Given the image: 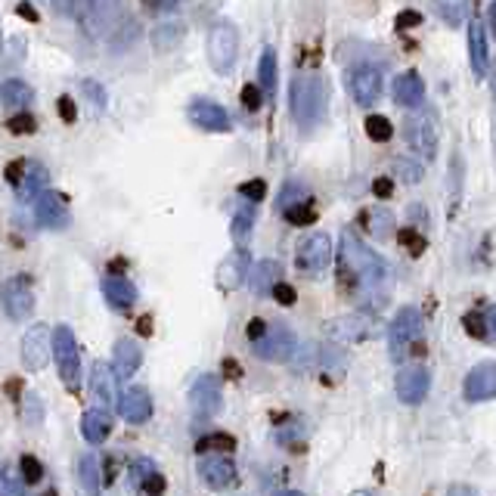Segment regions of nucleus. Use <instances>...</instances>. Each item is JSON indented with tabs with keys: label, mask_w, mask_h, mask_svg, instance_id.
I'll list each match as a JSON object with an SVG mask.
<instances>
[{
	"label": "nucleus",
	"mask_w": 496,
	"mask_h": 496,
	"mask_svg": "<svg viewBox=\"0 0 496 496\" xmlns=\"http://www.w3.org/2000/svg\"><path fill=\"white\" fill-rule=\"evenodd\" d=\"M288 103H292V118L301 128H317L326 118V106H329V87L326 78L317 72H301L292 81V93H288Z\"/></svg>",
	"instance_id": "obj_2"
},
{
	"label": "nucleus",
	"mask_w": 496,
	"mask_h": 496,
	"mask_svg": "<svg viewBox=\"0 0 496 496\" xmlns=\"http://www.w3.org/2000/svg\"><path fill=\"white\" fill-rule=\"evenodd\" d=\"M19 468H22L25 484H37V481L43 478V466L35 460V456H22V460H19Z\"/></svg>",
	"instance_id": "obj_41"
},
{
	"label": "nucleus",
	"mask_w": 496,
	"mask_h": 496,
	"mask_svg": "<svg viewBox=\"0 0 496 496\" xmlns=\"http://www.w3.org/2000/svg\"><path fill=\"white\" fill-rule=\"evenodd\" d=\"M338 267H342V279L354 286L366 301H379L385 304L388 286H391V267L382 255L363 246V240L354 230L342 233V248H338Z\"/></svg>",
	"instance_id": "obj_1"
},
{
	"label": "nucleus",
	"mask_w": 496,
	"mask_h": 496,
	"mask_svg": "<svg viewBox=\"0 0 496 496\" xmlns=\"http://www.w3.org/2000/svg\"><path fill=\"white\" fill-rule=\"evenodd\" d=\"M416 25H422V12L416 10H406L398 16V28H416Z\"/></svg>",
	"instance_id": "obj_52"
},
{
	"label": "nucleus",
	"mask_w": 496,
	"mask_h": 496,
	"mask_svg": "<svg viewBox=\"0 0 496 496\" xmlns=\"http://www.w3.org/2000/svg\"><path fill=\"white\" fill-rule=\"evenodd\" d=\"M199 478L209 487H215V491H227V487L240 484L236 462L227 453H202V460H199Z\"/></svg>",
	"instance_id": "obj_12"
},
{
	"label": "nucleus",
	"mask_w": 496,
	"mask_h": 496,
	"mask_svg": "<svg viewBox=\"0 0 496 496\" xmlns=\"http://www.w3.org/2000/svg\"><path fill=\"white\" fill-rule=\"evenodd\" d=\"M50 326L43 323H35L28 326V332H25L22 338V363L31 369V373H41V369H47L50 357H53V342H50Z\"/></svg>",
	"instance_id": "obj_11"
},
{
	"label": "nucleus",
	"mask_w": 496,
	"mask_h": 496,
	"mask_svg": "<svg viewBox=\"0 0 496 496\" xmlns=\"http://www.w3.org/2000/svg\"><path fill=\"white\" fill-rule=\"evenodd\" d=\"M248 286H251V292L257 295V298H267L270 295V288L279 282V276H282V264L279 261H273V257H264V261H257L255 267H248Z\"/></svg>",
	"instance_id": "obj_24"
},
{
	"label": "nucleus",
	"mask_w": 496,
	"mask_h": 496,
	"mask_svg": "<svg viewBox=\"0 0 496 496\" xmlns=\"http://www.w3.org/2000/svg\"><path fill=\"white\" fill-rule=\"evenodd\" d=\"M0 53H4V31H0Z\"/></svg>",
	"instance_id": "obj_61"
},
{
	"label": "nucleus",
	"mask_w": 496,
	"mask_h": 496,
	"mask_svg": "<svg viewBox=\"0 0 496 496\" xmlns=\"http://www.w3.org/2000/svg\"><path fill=\"white\" fill-rule=\"evenodd\" d=\"M140 332H143V335H149V332H153V317H143L140 319Z\"/></svg>",
	"instance_id": "obj_59"
},
{
	"label": "nucleus",
	"mask_w": 496,
	"mask_h": 496,
	"mask_svg": "<svg viewBox=\"0 0 496 496\" xmlns=\"http://www.w3.org/2000/svg\"><path fill=\"white\" fill-rule=\"evenodd\" d=\"M103 295L115 311H130L137 304V286L122 273H109L103 279Z\"/></svg>",
	"instance_id": "obj_22"
},
{
	"label": "nucleus",
	"mask_w": 496,
	"mask_h": 496,
	"mask_svg": "<svg viewBox=\"0 0 496 496\" xmlns=\"http://www.w3.org/2000/svg\"><path fill=\"white\" fill-rule=\"evenodd\" d=\"M153 472H155V462L153 460H134L128 466V478L134 481L137 487H140L143 478H146V475H153Z\"/></svg>",
	"instance_id": "obj_44"
},
{
	"label": "nucleus",
	"mask_w": 496,
	"mask_h": 496,
	"mask_svg": "<svg viewBox=\"0 0 496 496\" xmlns=\"http://www.w3.org/2000/svg\"><path fill=\"white\" fill-rule=\"evenodd\" d=\"M149 10H153V12H174V10H177V0H153V4H149Z\"/></svg>",
	"instance_id": "obj_57"
},
{
	"label": "nucleus",
	"mask_w": 496,
	"mask_h": 496,
	"mask_svg": "<svg viewBox=\"0 0 496 496\" xmlns=\"http://www.w3.org/2000/svg\"><path fill=\"white\" fill-rule=\"evenodd\" d=\"M47 184H50L47 168H43L41 161H25V171H22V177H19L16 190H19V196L22 199H35L37 193L47 190Z\"/></svg>",
	"instance_id": "obj_27"
},
{
	"label": "nucleus",
	"mask_w": 496,
	"mask_h": 496,
	"mask_svg": "<svg viewBox=\"0 0 496 496\" xmlns=\"http://www.w3.org/2000/svg\"><path fill=\"white\" fill-rule=\"evenodd\" d=\"M422 338V313L416 307H400L394 313L391 326H388V348H391V360L400 363Z\"/></svg>",
	"instance_id": "obj_4"
},
{
	"label": "nucleus",
	"mask_w": 496,
	"mask_h": 496,
	"mask_svg": "<svg viewBox=\"0 0 496 496\" xmlns=\"http://www.w3.org/2000/svg\"><path fill=\"white\" fill-rule=\"evenodd\" d=\"M323 329H326V335L335 338V342L357 344V342H366V338L375 332V326H373V317H366V313H354V317H335V319H329Z\"/></svg>",
	"instance_id": "obj_13"
},
{
	"label": "nucleus",
	"mask_w": 496,
	"mask_h": 496,
	"mask_svg": "<svg viewBox=\"0 0 496 496\" xmlns=\"http://www.w3.org/2000/svg\"><path fill=\"white\" fill-rule=\"evenodd\" d=\"M435 12L450 25V28H460L466 22V0H431Z\"/></svg>",
	"instance_id": "obj_35"
},
{
	"label": "nucleus",
	"mask_w": 496,
	"mask_h": 496,
	"mask_svg": "<svg viewBox=\"0 0 496 496\" xmlns=\"http://www.w3.org/2000/svg\"><path fill=\"white\" fill-rule=\"evenodd\" d=\"M78 475H81V484H84L87 491L91 493L99 491V462H97V456L93 453H84L78 460Z\"/></svg>",
	"instance_id": "obj_38"
},
{
	"label": "nucleus",
	"mask_w": 496,
	"mask_h": 496,
	"mask_svg": "<svg viewBox=\"0 0 496 496\" xmlns=\"http://www.w3.org/2000/svg\"><path fill=\"white\" fill-rule=\"evenodd\" d=\"M468 62H472L475 78H487V72H491V50H487V31L481 22L468 25Z\"/></svg>",
	"instance_id": "obj_21"
},
{
	"label": "nucleus",
	"mask_w": 496,
	"mask_h": 496,
	"mask_svg": "<svg viewBox=\"0 0 496 496\" xmlns=\"http://www.w3.org/2000/svg\"><path fill=\"white\" fill-rule=\"evenodd\" d=\"M236 53H240V31H236L233 22L221 19V22L211 25L209 31V62L217 75H227L236 62Z\"/></svg>",
	"instance_id": "obj_7"
},
{
	"label": "nucleus",
	"mask_w": 496,
	"mask_h": 496,
	"mask_svg": "<svg viewBox=\"0 0 496 496\" xmlns=\"http://www.w3.org/2000/svg\"><path fill=\"white\" fill-rule=\"evenodd\" d=\"M462 391H466V400H472V404H491L496 398V366L491 360L478 363V366H472V373L466 375V385H462Z\"/></svg>",
	"instance_id": "obj_17"
},
{
	"label": "nucleus",
	"mask_w": 496,
	"mask_h": 496,
	"mask_svg": "<svg viewBox=\"0 0 496 496\" xmlns=\"http://www.w3.org/2000/svg\"><path fill=\"white\" fill-rule=\"evenodd\" d=\"M143 363V348L137 338H118L115 344V357H112V373L115 379H128L140 369Z\"/></svg>",
	"instance_id": "obj_20"
},
{
	"label": "nucleus",
	"mask_w": 496,
	"mask_h": 496,
	"mask_svg": "<svg viewBox=\"0 0 496 496\" xmlns=\"http://www.w3.org/2000/svg\"><path fill=\"white\" fill-rule=\"evenodd\" d=\"M248 342L257 360H267V363H286V360H292L295 350H298V335H295L288 323H267V319H264L261 329H257Z\"/></svg>",
	"instance_id": "obj_3"
},
{
	"label": "nucleus",
	"mask_w": 496,
	"mask_h": 496,
	"mask_svg": "<svg viewBox=\"0 0 496 496\" xmlns=\"http://www.w3.org/2000/svg\"><path fill=\"white\" fill-rule=\"evenodd\" d=\"M410 143L425 155V159H435L437 155V128L431 118H413L410 122Z\"/></svg>",
	"instance_id": "obj_26"
},
{
	"label": "nucleus",
	"mask_w": 496,
	"mask_h": 496,
	"mask_svg": "<svg viewBox=\"0 0 496 496\" xmlns=\"http://www.w3.org/2000/svg\"><path fill=\"white\" fill-rule=\"evenodd\" d=\"M242 106H246L248 112H257L264 106V97H261V87L255 84H246L242 87Z\"/></svg>",
	"instance_id": "obj_46"
},
{
	"label": "nucleus",
	"mask_w": 496,
	"mask_h": 496,
	"mask_svg": "<svg viewBox=\"0 0 496 496\" xmlns=\"http://www.w3.org/2000/svg\"><path fill=\"white\" fill-rule=\"evenodd\" d=\"M366 137L375 143H388L394 137V124L385 115H369L366 118Z\"/></svg>",
	"instance_id": "obj_40"
},
{
	"label": "nucleus",
	"mask_w": 496,
	"mask_h": 496,
	"mask_svg": "<svg viewBox=\"0 0 496 496\" xmlns=\"http://www.w3.org/2000/svg\"><path fill=\"white\" fill-rule=\"evenodd\" d=\"M81 87H84V93L93 99V106H99V109H103V106H106V91H103V87H99L97 81H91V78L81 81Z\"/></svg>",
	"instance_id": "obj_50"
},
{
	"label": "nucleus",
	"mask_w": 496,
	"mask_h": 496,
	"mask_svg": "<svg viewBox=\"0 0 496 496\" xmlns=\"http://www.w3.org/2000/svg\"><path fill=\"white\" fill-rule=\"evenodd\" d=\"M140 491L143 493H165V478L159 475V468H155L153 475H146V478H143Z\"/></svg>",
	"instance_id": "obj_51"
},
{
	"label": "nucleus",
	"mask_w": 496,
	"mask_h": 496,
	"mask_svg": "<svg viewBox=\"0 0 496 496\" xmlns=\"http://www.w3.org/2000/svg\"><path fill=\"white\" fill-rule=\"evenodd\" d=\"M91 391H93V398L103 404V410L115 406V400H118V394H115V373H112V366L106 360H97L91 366Z\"/></svg>",
	"instance_id": "obj_23"
},
{
	"label": "nucleus",
	"mask_w": 496,
	"mask_h": 496,
	"mask_svg": "<svg viewBox=\"0 0 496 496\" xmlns=\"http://www.w3.org/2000/svg\"><path fill=\"white\" fill-rule=\"evenodd\" d=\"M184 35H186V28L180 22L159 25V28H153V47L159 50V53H171V50L184 41Z\"/></svg>",
	"instance_id": "obj_30"
},
{
	"label": "nucleus",
	"mask_w": 496,
	"mask_h": 496,
	"mask_svg": "<svg viewBox=\"0 0 496 496\" xmlns=\"http://www.w3.org/2000/svg\"><path fill=\"white\" fill-rule=\"evenodd\" d=\"M224 373H227V379H242V369L236 360H224Z\"/></svg>",
	"instance_id": "obj_58"
},
{
	"label": "nucleus",
	"mask_w": 496,
	"mask_h": 496,
	"mask_svg": "<svg viewBox=\"0 0 496 496\" xmlns=\"http://www.w3.org/2000/svg\"><path fill=\"white\" fill-rule=\"evenodd\" d=\"M118 413H122V419H128L130 425H143L153 419V398H149V391L143 385H130L124 388L122 394H118Z\"/></svg>",
	"instance_id": "obj_16"
},
{
	"label": "nucleus",
	"mask_w": 496,
	"mask_h": 496,
	"mask_svg": "<svg viewBox=\"0 0 496 496\" xmlns=\"http://www.w3.org/2000/svg\"><path fill=\"white\" fill-rule=\"evenodd\" d=\"M400 242L410 248V255H422V251H425V236L419 233L416 227H404V230H400Z\"/></svg>",
	"instance_id": "obj_43"
},
{
	"label": "nucleus",
	"mask_w": 496,
	"mask_h": 496,
	"mask_svg": "<svg viewBox=\"0 0 496 496\" xmlns=\"http://www.w3.org/2000/svg\"><path fill=\"white\" fill-rule=\"evenodd\" d=\"M190 406L196 419H211L221 413L224 394H221V379L217 375H199L190 388Z\"/></svg>",
	"instance_id": "obj_10"
},
{
	"label": "nucleus",
	"mask_w": 496,
	"mask_h": 496,
	"mask_svg": "<svg viewBox=\"0 0 496 496\" xmlns=\"http://www.w3.org/2000/svg\"><path fill=\"white\" fill-rule=\"evenodd\" d=\"M270 295H273V298L276 301H279V304L282 307H292L295 304V301H298V292H295V288L292 286H288V282H276V286L273 288H270Z\"/></svg>",
	"instance_id": "obj_45"
},
{
	"label": "nucleus",
	"mask_w": 496,
	"mask_h": 496,
	"mask_svg": "<svg viewBox=\"0 0 496 496\" xmlns=\"http://www.w3.org/2000/svg\"><path fill=\"white\" fill-rule=\"evenodd\" d=\"M81 435L87 437L91 444H103L106 437L112 435V419L106 410H87L81 416Z\"/></svg>",
	"instance_id": "obj_28"
},
{
	"label": "nucleus",
	"mask_w": 496,
	"mask_h": 496,
	"mask_svg": "<svg viewBox=\"0 0 496 496\" xmlns=\"http://www.w3.org/2000/svg\"><path fill=\"white\" fill-rule=\"evenodd\" d=\"M332 257H335V251H332L329 236L311 233L307 240H301L298 251H295V267H298V273L307 276V279H319V276L329 270Z\"/></svg>",
	"instance_id": "obj_6"
},
{
	"label": "nucleus",
	"mask_w": 496,
	"mask_h": 496,
	"mask_svg": "<svg viewBox=\"0 0 496 496\" xmlns=\"http://www.w3.org/2000/svg\"><path fill=\"white\" fill-rule=\"evenodd\" d=\"M298 202H311V190H307V184H301L298 177H292L282 184L279 196H276V209L286 211L288 205H298Z\"/></svg>",
	"instance_id": "obj_32"
},
{
	"label": "nucleus",
	"mask_w": 496,
	"mask_h": 496,
	"mask_svg": "<svg viewBox=\"0 0 496 496\" xmlns=\"http://www.w3.org/2000/svg\"><path fill=\"white\" fill-rule=\"evenodd\" d=\"M19 12H22V16H28V19H37V12L31 10V6H19Z\"/></svg>",
	"instance_id": "obj_60"
},
{
	"label": "nucleus",
	"mask_w": 496,
	"mask_h": 496,
	"mask_svg": "<svg viewBox=\"0 0 496 496\" xmlns=\"http://www.w3.org/2000/svg\"><path fill=\"white\" fill-rule=\"evenodd\" d=\"M348 91L350 97H354L357 106H375L382 97V72L375 66H369V62H360V66L348 68Z\"/></svg>",
	"instance_id": "obj_9"
},
{
	"label": "nucleus",
	"mask_w": 496,
	"mask_h": 496,
	"mask_svg": "<svg viewBox=\"0 0 496 496\" xmlns=\"http://www.w3.org/2000/svg\"><path fill=\"white\" fill-rule=\"evenodd\" d=\"M251 267V255L246 248H236L230 251L227 257L221 261V267H217V286L224 288V292H233V288H240L242 282H246V273Z\"/></svg>",
	"instance_id": "obj_19"
},
{
	"label": "nucleus",
	"mask_w": 496,
	"mask_h": 496,
	"mask_svg": "<svg viewBox=\"0 0 496 496\" xmlns=\"http://www.w3.org/2000/svg\"><path fill=\"white\" fill-rule=\"evenodd\" d=\"M31 99H35V91L22 78H10L0 84V103L10 106V109H25Z\"/></svg>",
	"instance_id": "obj_29"
},
{
	"label": "nucleus",
	"mask_w": 496,
	"mask_h": 496,
	"mask_svg": "<svg viewBox=\"0 0 496 496\" xmlns=\"http://www.w3.org/2000/svg\"><path fill=\"white\" fill-rule=\"evenodd\" d=\"M25 487L22 484H16V481H10L6 475H0V493H10V496H19L22 493Z\"/></svg>",
	"instance_id": "obj_55"
},
{
	"label": "nucleus",
	"mask_w": 496,
	"mask_h": 496,
	"mask_svg": "<svg viewBox=\"0 0 496 496\" xmlns=\"http://www.w3.org/2000/svg\"><path fill=\"white\" fill-rule=\"evenodd\" d=\"M398 174L406 180V184H419V180H422V168L413 165L410 159H398Z\"/></svg>",
	"instance_id": "obj_48"
},
{
	"label": "nucleus",
	"mask_w": 496,
	"mask_h": 496,
	"mask_svg": "<svg viewBox=\"0 0 496 496\" xmlns=\"http://www.w3.org/2000/svg\"><path fill=\"white\" fill-rule=\"evenodd\" d=\"M59 115H62V122H68V124H72L75 118H78V112H75V99H72V97H59Z\"/></svg>",
	"instance_id": "obj_53"
},
{
	"label": "nucleus",
	"mask_w": 496,
	"mask_h": 496,
	"mask_svg": "<svg viewBox=\"0 0 496 496\" xmlns=\"http://www.w3.org/2000/svg\"><path fill=\"white\" fill-rule=\"evenodd\" d=\"M425 99V81L419 78V72H404L394 81V103L404 106V109H416Z\"/></svg>",
	"instance_id": "obj_25"
},
{
	"label": "nucleus",
	"mask_w": 496,
	"mask_h": 496,
	"mask_svg": "<svg viewBox=\"0 0 496 496\" xmlns=\"http://www.w3.org/2000/svg\"><path fill=\"white\" fill-rule=\"evenodd\" d=\"M394 388H398L400 404L419 406L425 400V394H429V388H431V373L425 366H404L398 373Z\"/></svg>",
	"instance_id": "obj_14"
},
{
	"label": "nucleus",
	"mask_w": 496,
	"mask_h": 496,
	"mask_svg": "<svg viewBox=\"0 0 496 496\" xmlns=\"http://www.w3.org/2000/svg\"><path fill=\"white\" fill-rule=\"evenodd\" d=\"M394 224H398V221H394V215L385 209V205H379V209L369 211V230H373L375 240H391Z\"/></svg>",
	"instance_id": "obj_37"
},
{
	"label": "nucleus",
	"mask_w": 496,
	"mask_h": 496,
	"mask_svg": "<svg viewBox=\"0 0 496 496\" xmlns=\"http://www.w3.org/2000/svg\"><path fill=\"white\" fill-rule=\"evenodd\" d=\"M282 217H286L288 224H295V227H311V224L317 221V211H313L311 202H298V205H288V209L282 211Z\"/></svg>",
	"instance_id": "obj_39"
},
{
	"label": "nucleus",
	"mask_w": 496,
	"mask_h": 496,
	"mask_svg": "<svg viewBox=\"0 0 496 496\" xmlns=\"http://www.w3.org/2000/svg\"><path fill=\"white\" fill-rule=\"evenodd\" d=\"M37 202H35V217L43 230H66L72 215H68V205L59 193H37Z\"/></svg>",
	"instance_id": "obj_15"
},
{
	"label": "nucleus",
	"mask_w": 496,
	"mask_h": 496,
	"mask_svg": "<svg viewBox=\"0 0 496 496\" xmlns=\"http://www.w3.org/2000/svg\"><path fill=\"white\" fill-rule=\"evenodd\" d=\"M373 190H375V196H379V199H388V196L394 193V184H391L388 177H379V180L373 184Z\"/></svg>",
	"instance_id": "obj_54"
},
{
	"label": "nucleus",
	"mask_w": 496,
	"mask_h": 496,
	"mask_svg": "<svg viewBox=\"0 0 496 496\" xmlns=\"http://www.w3.org/2000/svg\"><path fill=\"white\" fill-rule=\"evenodd\" d=\"M53 357H56V366H59V375L66 382L68 391H78L81 388V350H78V338L68 326H56L53 335Z\"/></svg>",
	"instance_id": "obj_5"
},
{
	"label": "nucleus",
	"mask_w": 496,
	"mask_h": 496,
	"mask_svg": "<svg viewBox=\"0 0 496 496\" xmlns=\"http://www.w3.org/2000/svg\"><path fill=\"white\" fill-rule=\"evenodd\" d=\"M6 128H10L12 134H31V130H35V118H31V115H16V118H10V122H6Z\"/></svg>",
	"instance_id": "obj_49"
},
{
	"label": "nucleus",
	"mask_w": 496,
	"mask_h": 496,
	"mask_svg": "<svg viewBox=\"0 0 496 496\" xmlns=\"http://www.w3.org/2000/svg\"><path fill=\"white\" fill-rule=\"evenodd\" d=\"M22 171H25V161H12V165L6 168V180H10V184L16 186L19 177H22Z\"/></svg>",
	"instance_id": "obj_56"
},
{
	"label": "nucleus",
	"mask_w": 496,
	"mask_h": 496,
	"mask_svg": "<svg viewBox=\"0 0 496 496\" xmlns=\"http://www.w3.org/2000/svg\"><path fill=\"white\" fill-rule=\"evenodd\" d=\"M43 416V406H41V398L37 394H25V419H28L31 425H37Z\"/></svg>",
	"instance_id": "obj_47"
},
{
	"label": "nucleus",
	"mask_w": 496,
	"mask_h": 496,
	"mask_svg": "<svg viewBox=\"0 0 496 496\" xmlns=\"http://www.w3.org/2000/svg\"><path fill=\"white\" fill-rule=\"evenodd\" d=\"M236 450V437L227 435V431H215V435H205L196 441V453H230Z\"/></svg>",
	"instance_id": "obj_34"
},
{
	"label": "nucleus",
	"mask_w": 496,
	"mask_h": 496,
	"mask_svg": "<svg viewBox=\"0 0 496 496\" xmlns=\"http://www.w3.org/2000/svg\"><path fill=\"white\" fill-rule=\"evenodd\" d=\"M186 115H190V122L196 124V128L211 130V134H227L230 130L227 109L217 106V103H211V99H196V103H190Z\"/></svg>",
	"instance_id": "obj_18"
},
{
	"label": "nucleus",
	"mask_w": 496,
	"mask_h": 496,
	"mask_svg": "<svg viewBox=\"0 0 496 496\" xmlns=\"http://www.w3.org/2000/svg\"><path fill=\"white\" fill-rule=\"evenodd\" d=\"M276 47H264L261 62H257V78H261V91L264 93H276Z\"/></svg>",
	"instance_id": "obj_33"
},
{
	"label": "nucleus",
	"mask_w": 496,
	"mask_h": 496,
	"mask_svg": "<svg viewBox=\"0 0 496 496\" xmlns=\"http://www.w3.org/2000/svg\"><path fill=\"white\" fill-rule=\"evenodd\" d=\"M0 311L12 319V323H28V317L35 313V288L25 273H16L4 282L0 288Z\"/></svg>",
	"instance_id": "obj_8"
},
{
	"label": "nucleus",
	"mask_w": 496,
	"mask_h": 496,
	"mask_svg": "<svg viewBox=\"0 0 496 496\" xmlns=\"http://www.w3.org/2000/svg\"><path fill=\"white\" fill-rule=\"evenodd\" d=\"M240 196L246 199V202H264L267 184H264V180H246V184H240Z\"/></svg>",
	"instance_id": "obj_42"
},
{
	"label": "nucleus",
	"mask_w": 496,
	"mask_h": 496,
	"mask_svg": "<svg viewBox=\"0 0 496 496\" xmlns=\"http://www.w3.org/2000/svg\"><path fill=\"white\" fill-rule=\"evenodd\" d=\"M251 227H255V202H246L240 211L233 215V240L240 242V246H246V240L251 236Z\"/></svg>",
	"instance_id": "obj_36"
},
{
	"label": "nucleus",
	"mask_w": 496,
	"mask_h": 496,
	"mask_svg": "<svg viewBox=\"0 0 496 496\" xmlns=\"http://www.w3.org/2000/svg\"><path fill=\"white\" fill-rule=\"evenodd\" d=\"M466 332L472 338H481V342H491L493 338V307H484V311H475L466 317Z\"/></svg>",
	"instance_id": "obj_31"
}]
</instances>
